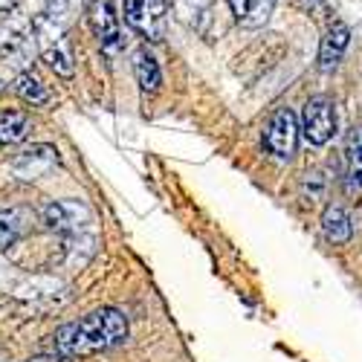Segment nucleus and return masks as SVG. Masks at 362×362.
<instances>
[{"label": "nucleus", "mask_w": 362, "mask_h": 362, "mask_svg": "<svg viewBox=\"0 0 362 362\" xmlns=\"http://www.w3.org/2000/svg\"><path fill=\"white\" fill-rule=\"evenodd\" d=\"M345 192L362 194V125H354L348 131V142H345Z\"/></svg>", "instance_id": "9d476101"}, {"label": "nucleus", "mask_w": 362, "mask_h": 362, "mask_svg": "<svg viewBox=\"0 0 362 362\" xmlns=\"http://www.w3.org/2000/svg\"><path fill=\"white\" fill-rule=\"evenodd\" d=\"M23 362H76L73 356H62V354H38V356H29Z\"/></svg>", "instance_id": "a211bd4d"}, {"label": "nucleus", "mask_w": 362, "mask_h": 362, "mask_svg": "<svg viewBox=\"0 0 362 362\" xmlns=\"http://www.w3.org/2000/svg\"><path fill=\"white\" fill-rule=\"evenodd\" d=\"M327 192V177L325 171H308L305 180H301V194H305L308 203H319Z\"/></svg>", "instance_id": "f3484780"}, {"label": "nucleus", "mask_w": 362, "mask_h": 362, "mask_svg": "<svg viewBox=\"0 0 362 362\" xmlns=\"http://www.w3.org/2000/svg\"><path fill=\"white\" fill-rule=\"evenodd\" d=\"M29 128H33V119L23 110H6L0 113V145H18L26 139Z\"/></svg>", "instance_id": "2eb2a0df"}, {"label": "nucleus", "mask_w": 362, "mask_h": 362, "mask_svg": "<svg viewBox=\"0 0 362 362\" xmlns=\"http://www.w3.org/2000/svg\"><path fill=\"white\" fill-rule=\"evenodd\" d=\"M33 229V212L23 206H12L0 212V250L15 247L18 240Z\"/></svg>", "instance_id": "f8f14e48"}, {"label": "nucleus", "mask_w": 362, "mask_h": 362, "mask_svg": "<svg viewBox=\"0 0 362 362\" xmlns=\"http://www.w3.org/2000/svg\"><path fill=\"white\" fill-rule=\"evenodd\" d=\"M90 29H93V35L99 38L102 49L113 52V49L122 47L119 18H116V12H113L110 0H93V4H90Z\"/></svg>", "instance_id": "6e6552de"}, {"label": "nucleus", "mask_w": 362, "mask_h": 362, "mask_svg": "<svg viewBox=\"0 0 362 362\" xmlns=\"http://www.w3.org/2000/svg\"><path fill=\"white\" fill-rule=\"evenodd\" d=\"M165 0H125V18L128 23L142 33L148 41H163L165 35Z\"/></svg>", "instance_id": "39448f33"}, {"label": "nucleus", "mask_w": 362, "mask_h": 362, "mask_svg": "<svg viewBox=\"0 0 362 362\" xmlns=\"http://www.w3.org/2000/svg\"><path fill=\"white\" fill-rule=\"evenodd\" d=\"M298 119L290 107H276V113L269 116V122L264 128V148L276 160H293L298 148Z\"/></svg>", "instance_id": "f03ea898"}, {"label": "nucleus", "mask_w": 362, "mask_h": 362, "mask_svg": "<svg viewBox=\"0 0 362 362\" xmlns=\"http://www.w3.org/2000/svg\"><path fill=\"white\" fill-rule=\"evenodd\" d=\"M351 44V29L345 23H330V29L325 33L322 44H319V70L322 73H330V70H337V64L342 62V55Z\"/></svg>", "instance_id": "1a4fd4ad"}, {"label": "nucleus", "mask_w": 362, "mask_h": 362, "mask_svg": "<svg viewBox=\"0 0 362 362\" xmlns=\"http://www.w3.org/2000/svg\"><path fill=\"white\" fill-rule=\"evenodd\" d=\"M38 218L49 232H78L84 223L93 221V212L81 200H49Z\"/></svg>", "instance_id": "423d86ee"}, {"label": "nucleus", "mask_w": 362, "mask_h": 362, "mask_svg": "<svg viewBox=\"0 0 362 362\" xmlns=\"http://www.w3.org/2000/svg\"><path fill=\"white\" fill-rule=\"evenodd\" d=\"M319 226H322V235L327 244H334V247H345L348 240L354 238V223L348 218V212L342 206H325V212L319 218Z\"/></svg>", "instance_id": "9b49d317"}, {"label": "nucleus", "mask_w": 362, "mask_h": 362, "mask_svg": "<svg viewBox=\"0 0 362 362\" xmlns=\"http://www.w3.org/2000/svg\"><path fill=\"white\" fill-rule=\"evenodd\" d=\"M298 131L305 134V139L316 148L327 145L337 134V110H334V102L325 99V96H316L305 105L301 110V125Z\"/></svg>", "instance_id": "20e7f679"}, {"label": "nucleus", "mask_w": 362, "mask_h": 362, "mask_svg": "<svg viewBox=\"0 0 362 362\" xmlns=\"http://www.w3.org/2000/svg\"><path fill=\"white\" fill-rule=\"evenodd\" d=\"M35 33L41 38V58L47 62V67L55 76H62V78H73V73H76V55H73V47L67 41V35L62 33V29L47 26V21L35 23Z\"/></svg>", "instance_id": "7ed1b4c3"}, {"label": "nucleus", "mask_w": 362, "mask_h": 362, "mask_svg": "<svg viewBox=\"0 0 362 362\" xmlns=\"http://www.w3.org/2000/svg\"><path fill=\"white\" fill-rule=\"evenodd\" d=\"M229 4V12L232 18L240 23V26H264L269 21V15H273V6L276 0H226Z\"/></svg>", "instance_id": "ddd939ff"}, {"label": "nucleus", "mask_w": 362, "mask_h": 362, "mask_svg": "<svg viewBox=\"0 0 362 362\" xmlns=\"http://www.w3.org/2000/svg\"><path fill=\"white\" fill-rule=\"evenodd\" d=\"M55 165H58V148L44 145V142L41 145H33V148H23L21 154L12 160V171L21 180H41Z\"/></svg>", "instance_id": "0eeeda50"}, {"label": "nucleus", "mask_w": 362, "mask_h": 362, "mask_svg": "<svg viewBox=\"0 0 362 362\" xmlns=\"http://www.w3.org/2000/svg\"><path fill=\"white\" fill-rule=\"evenodd\" d=\"M131 334L128 316L116 308H96L84 313L76 322H67L49 337L55 354L62 356H90L99 351H110L116 345H122Z\"/></svg>", "instance_id": "f257e3e1"}, {"label": "nucleus", "mask_w": 362, "mask_h": 362, "mask_svg": "<svg viewBox=\"0 0 362 362\" xmlns=\"http://www.w3.org/2000/svg\"><path fill=\"white\" fill-rule=\"evenodd\" d=\"M15 93H18L26 105H33V107L49 105V99H52V93L47 90V84H44L38 76H33V73H21V76L15 78Z\"/></svg>", "instance_id": "dca6fc26"}, {"label": "nucleus", "mask_w": 362, "mask_h": 362, "mask_svg": "<svg viewBox=\"0 0 362 362\" xmlns=\"http://www.w3.org/2000/svg\"><path fill=\"white\" fill-rule=\"evenodd\" d=\"M134 76H136V84H139L142 93H157L160 84H163L160 62L145 47L134 52Z\"/></svg>", "instance_id": "4468645a"}]
</instances>
